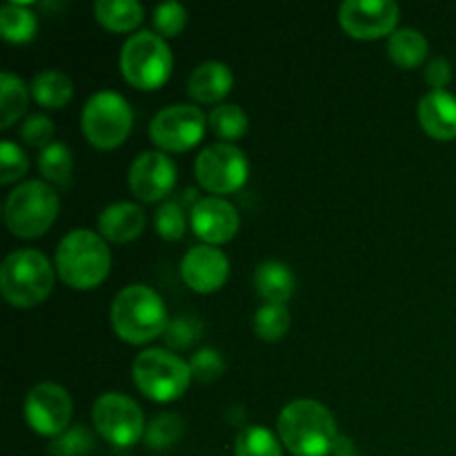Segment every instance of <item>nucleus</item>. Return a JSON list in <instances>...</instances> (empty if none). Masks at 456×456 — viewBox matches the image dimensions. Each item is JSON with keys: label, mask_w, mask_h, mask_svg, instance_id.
<instances>
[{"label": "nucleus", "mask_w": 456, "mask_h": 456, "mask_svg": "<svg viewBox=\"0 0 456 456\" xmlns=\"http://www.w3.org/2000/svg\"><path fill=\"white\" fill-rule=\"evenodd\" d=\"M281 444L294 456H328L338 441L334 414L314 399H297L279 414Z\"/></svg>", "instance_id": "1"}, {"label": "nucleus", "mask_w": 456, "mask_h": 456, "mask_svg": "<svg viewBox=\"0 0 456 456\" xmlns=\"http://www.w3.org/2000/svg\"><path fill=\"white\" fill-rule=\"evenodd\" d=\"M167 323V307L150 285H127L111 303V325L116 334L132 346L154 341L165 332Z\"/></svg>", "instance_id": "2"}, {"label": "nucleus", "mask_w": 456, "mask_h": 456, "mask_svg": "<svg viewBox=\"0 0 456 456\" xmlns=\"http://www.w3.org/2000/svg\"><path fill=\"white\" fill-rule=\"evenodd\" d=\"M111 254L105 239L87 227L67 232L56 249V270L67 285L76 289H92L107 279Z\"/></svg>", "instance_id": "3"}, {"label": "nucleus", "mask_w": 456, "mask_h": 456, "mask_svg": "<svg viewBox=\"0 0 456 456\" xmlns=\"http://www.w3.org/2000/svg\"><path fill=\"white\" fill-rule=\"evenodd\" d=\"M53 289V267L40 249H13L0 267V292L13 307H34Z\"/></svg>", "instance_id": "4"}, {"label": "nucleus", "mask_w": 456, "mask_h": 456, "mask_svg": "<svg viewBox=\"0 0 456 456\" xmlns=\"http://www.w3.org/2000/svg\"><path fill=\"white\" fill-rule=\"evenodd\" d=\"M61 209L56 190L45 181H25L9 191L4 200V223L20 239L43 236L53 225Z\"/></svg>", "instance_id": "5"}, {"label": "nucleus", "mask_w": 456, "mask_h": 456, "mask_svg": "<svg viewBox=\"0 0 456 456\" xmlns=\"http://www.w3.org/2000/svg\"><path fill=\"white\" fill-rule=\"evenodd\" d=\"M172 67V49L156 31H136L120 47V74L138 89H156L165 85Z\"/></svg>", "instance_id": "6"}, {"label": "nucleus", "mask_w": 456, "mask_h": 456, "mask_svg": "<svg viewBox=\"0 0 456 456\" xmlns=\"http://www.w3.org/2000/svg\"><path fill=\"white\" fill-rule=\"evenodd\" d=\"M134 383L138 390L151 401L169 403V401L183 396L187 390L191 377L190 363L181 359L174 352L163 347H150L142 350L134 361Z\"/></svg>", "instance_id": "7"}, {"label": "nucleus", "mask_w": 456, "mask_h": 456, "mask_svg": "<svg viewBox=\"0 0 456 456\" xmlns=\"http://www.w3.org/2000/svg\"><path fill=\"white\" fill-rule=\"evenodd\" d=\"M134 111L127 98L111 89H101L85 101L80 127L85 138L98 150H114L129 136Z\"/></svg>", "instance_id": "8"}, {"label": "nucleus", "mask_w": 456, "mask_h": 456, "mask_svg": "<svg viewBox=\"0 0 456 456\" xmlns=\"http://www.w3.org/2000/svg\"><path fill=\"white\" fill-rule=\"evenodd\" d=\"M92 421L98 435L116 448H129L145 435V414L141 405L120 392H105L96 399Z\"/></svg>", "instance_id": "9"}, {"label": "nucleus", "mask_w": 456, "mask_h": 456, "mask_svg": "<svg viewBox=\"0 0 456 456\" xmlns=\"http://www.w3.org/2000/svg\"><path fill=\"white\" fill-rule=\"evenodd\" d=\"M194 172L200 185L212 194H232L248 181L249 163L240 147L232 142H214L196 156Z\"/></svg>", "instance_id": "10"}, {"label": "nucleus", "mask_w": 456, "mask_h": 456, "mask_svg": "<svg viewBox=\"0 0 456 456\" xmlns=\"http://www.w3.org/2000/svg\"><path fill=\"white\" fill-rule=\"evenodd\" d=\"M208 118L191 102H174L163 107L150 123V136L160 150L187 151L205 136Z\"/></svg>", "instance_id": "11"}, {"label": "nucleus", "mask_w": 456, "mask_h": 456, "mask_svg": "<svg viewBox=\"0 0 456 456\" xmlns=\"http://www.w3.org/2000/svg\"><path fill=\"white\" fill-rule=\"evenodd\" d=\"M71 403L69 392L53 381L36 383L25 396V419L34 432L43 436H61L69 430Z\"/></svg>", "instance_id": "12"}, {"label": "nucleus", "mask_w": 456, "mask_h": 456, "mask_svg": "<svg viewBox=\"0 0 456 456\" xmlns=\"http://www.w3.org/2000/svg\"><path fill=\"white\" fill-rule=\"evenodd\" d=\"M399 20L395 0H346L338 7V22L352 38L370 40L390 36Z\"/></svg>", "instance_id": "13"}, {"label": "nucleus", "mask_w": 456, "mask_h": 456, "mask_svg": "<svg viewBox=\"0 0 456 456\" xmlns=\"http://www.w3.org/2000/svg\"><path fill=\"white\" fill-rule=\"evenodd\" d=\"M176 183V165L165 151H142L129 167V187L141 200H160Z\"/></svg>", "instance_id": "14"}, {"label": "nucleus", "mask_w": 456, "mask_h": 456, "mask_svg": "<svg viewBox=\"0 0 456 456\" xmlns=\"http://www.w3.org/2000/svg\"><path fill=\"white\" fill-rule=\"evenodd\" d=\"M181 276L196 292H216L225 285L227 276H230V258L216 245H194L183 256Z\"/></svg>", "instance_id": "15"}, {"label": "nucleus", "mask_w": 456, "mask_h": 456, "mask_svg": "<svg viewBox=\"0 0 456 456\" xmlns=\"http://www.w3.org/2000/svg\"><path fill=\"white\" fill-rule=\"evenodd\" d=\"M190 223L199 239L209 245H218L234 239L240 225V216L239 209L230 200L218 199V196H203L191 208Z\"/></svg>", "instance_id": "16"}, {"label": "nucleus", "mask_w": 456, "mask_h": 456, "mask_svg": "<svg viewBox=\"0 0 456 456\" xmlns=\"http://www.w3.org/2000/svg\"><path fill=\"white\" fill-rule=\"evenodd\" d=\"M419 123L423 132L430 134L436 141H452L456 138V96L445 92L423 94L419 101Z\"/></svg>", "instance_id": "17"}, {"label": "nucleus", "mask_w": 456, "mask_h": 456, "mask_svg": "<svg viewBox=\"0 0 456 456\" xmlns=\"http://www.w3.org/2000/svg\"><path fill=\"white\" fill-rule=\"evenodd\" d=\"M98 230L114 243H127L145 230V212L141 205L127 203V200L111 203L98 216Z\"/></svg>", "instance_id": "18"}, {"label": "nucleus", "mask_w": 456, "mask_h": 456, "mask_svg": "<svg viewBox=\"0 0 456 456\" xmlns=\"http://www.w3.org/2000/svg\"><path fill=\"white\" fill-rule=\"evenodd\" d=\"M234 74L221 61H205L196 67L187 80V94L199 102H216L230 94Z\"/></svg>", "instance_id": "19"}, {"label": "nucleus", "mask_w": 456, "mask_h": 456, "mask_svg": "<svg viewBox=\"0 0 456 456\" xmlns=\"http://www.w3.org/2000/svg\"><path fill=\"white\" fill-rule=\"evenodd\" d=\"M254 285L267 303H285L292 298L297 279L283 261H263L254 272Z\"/></svg>", "instance_id": "20"}, {"label": "nucleus", "mask_w": 456, "mask_h": 456, "mask_svg": "<svg viewBox=\"0 0 456 456\" xmlns=\"http://www.w3.org/2000/svg\"><path fill=\"white\" fill-rule=\"evenodd\" d=\"M31 96L47 110H61L74 96V83L69 76L61 69H43L31 78Z\"/></svg>", "instance_id": "21"}, {"label": "nucleus", "mask_w": 456, "mask_h": 456, "mask_svg": "<svg viewBox=\"0 0 456 456\" xmlns=\"http://www.w3.org/2000/svg\"><path fill=\"white\" fill-rule=\"evenodd\" d=\"M430 45L423 31L414 27H401L387 36V53L399 67H417L428 58Z\"/></svg>", "instance_id": "22"}, {"label": "nucleus", "mask_w": 456, "mask_h": 456, "mask_svg": "<svg viewBox=\"0 0 456 456\" xmlns=\"http://www.w3.org/2000/svg\"><path fill=\"white\" fill-rule=\"evenodd\" d=\"M29 87L12 71H0V127L9 129L27 111Z\"/></svg>", "instance_id": "23"}, {"label": "nucleus", "mask_w": 456, "mask_h": 456, "mask_svg": "<svg viewBox=\"0 0 456 456\" xmlns=\"http://www.w3.org/2000/svg\"><path fill=\"white\" fill-rule=\"evenodd\" d=\"M94 12L101 25L111 31H129L138 27L145 16V9L138 0H98Z\"/></svg>", "instance_id": "24"}, {"label": "nucleus", "mask_w": 456, "mask_h": 456, "mask_svg": "<svg viewBox=\"0 0 456 456\" xmlns=\"http://www.w3.org/2000/svg\"><path fill=\"white\" fill-rule=\"evenodd\" d=\"M38 29L36 13L27 3H4L0 7V31L9 43H29Z\"/></svg>", "instance_id": "25"}, {"label": "nucleus", "mask_w": 456, "mask_h": 456, "mask_svg": "<svg viewBox=\"0 0 456 456\" xmlns=\"http://www.w3.org/2000/svg\"><path fill=\"white\" fill-rule=\"evenodd\" d=\"M38 167L49 183L67 190L71 185V174H74V154L65 142L53 141L52 145L40 150Z\"/></svg>", "instance_id": "26"}, {"label": "nucleus", "mask_w": 456, "mask_h": 456, "mask_svg": "<svg viewBox=\"0 0 456 456\" xmlns=\"http://www.w3.org/2000/svg\"><path fill=\"white\" fill-rule=\"evenodd\" d=\"M208 123L212 127V132L218 138H223V141H236L249 127L248 114L236 102H223V105L214 107L208 116Z\"/></svg>", "instance_id": "27"}, {"label": "nucleus", "mask_w": 456, "mask_h": 456, "mask_svg": "<svg viewBox=\"0 0 456 456\" xmlns=\"http://www.w3.org/2000/svg\"><path fill=\"white\" fill-rule=\"evenodd\" d=\"M236 456H283L279 439L265 426H245L236 436Z\"/></svg>", "instance_id": "28"}, {"label": "nucleus", "mask_w": 456, "mask_h": 456, "mask_svg": "<svg viewBox=\"0 0 456 456\" xmlns=\"http://www.w3.org/2000/svg\"><path fill=\"white\" fill-rule=\"evenodd\" d=\"M289 310L285 303H263L254 316V330L263 341H279L289 330Z\"/></svg>", "instance_id": "29"}, {"label": "nucleus", "mask_w": 456, "mask_h": 456, "mask_svg": "<svg viewBox=\"0 0 456 456\" xmlns=\"http://www.w3.org/2000/svg\"><path fill=\"white\" fill-rule=\"evenodd\" d=\"M183 435V419L172 412L156 414L145 430V444L151 450H167Z\"/></svg>", "instance_id": "30"}, {"label": "nucleus", "mask_w": 456, "mask_h": 456, "mask_svg": "<svg viewBox=\"0 0 456 456\" xmlns=\"http://www.w3.org/2000/svg\"><path fill=\"white\" fill-rule=\"evenodd\" d=\"M200 334H203V323H200L199 316L176 314L174 319H169L163 337L167 347H172V350H187V347L199 341Z\"/></svg>", "instance_id": "31"}, {"label": "nucleus", "mask_w": 456, "mask_h": 456, "mask_svg": "<svg viewBox=\"0 0 456 456\" xmlns=\"http://www.w3.org/2000/svg\"><path fill=\"white\" fill-rule=\"evenodd\" d=\"M94 448V435L87 430V426L78 423V426H71L69 430L62 432L61 436H56L49 448V452L53 456H85L92 452Z\"/></svg>", "instance_id": "32"}, {"label": "nucleus", "mask_w": 456, "mask_h": 456, "mask_svg": "<svg viewBox=\"0 0 456 456\" xmlns=\"http://www.w3.org/2000/svg\"><path fill=\"white\" fill-rule=\"evenodd\" d=\"M27 169H29V159L25 150L9 138L0 141V183L7 185V183L18 181L25 176Z\"/></svg>", "instance_id": "33"}, {"label": "nucleus", "mask_w": 456, "mask_h": 456, "mask_svg": "<svg viewBox=\"0 0 456 456\" xmlns=\"http://www.w3.org/2000/svg\"><path fill=\"white\" fill-rule=\"evenodd\" d=\"M154 225L159 236H163L165 240H178L183 239L187 227L185 212H183L181 205L176 203H160V208L154 214Z\"/></svg>", "instance_id": "34"}, {"label": "nucleus", "mask_w": 456, "mask_h": 456, "mask_svg": "<svg viewBox=\"0 0 456 456\" xmlns=\"http://www.w3.org/2000/svg\"><path fill=\"white\" fill-rule=\"evenodd\" d=\"M191 377L200 383L216 381L223 372H225V359L218 350H212V347H203V350L196 352L190 361Z\"/></svg>", "instance_id": "35"}, {"label": "nucleus", "mask_w": 456, "mask_h": 456, "mask_svg": "<svg viewBox=\"0 0 456 456\" xmlns=\"http://www.w3.org/2000/svg\"><path fill=\"white\" fill-rule=\"evenodd\" d=\"M187 25V9L181 3H160L154 9V27L160 36H178Z\"/></svg>", "instance_id": "36"}, {"label": "nucleus", "mask_w": 456, "mask_h": 456, "mask_svg": "<svg viewBox=\"0 0 456 456\" xmlns=\"http://www.w3.org/2000/svg\"><path fill=\"white\" fill-rule=\"evenodd\" d=\"M20 136L27 145L31 147H47L53 142V123L45 114H31L29 118L22 123Z\"/></svg>", "instance_id": "37"}, {"label": "nucleus", "mask_w": 456, "mask_h": 456, "mask_svg": "<svg viewBox=\"0 0 456 456\" xmlns=\"http://www.w3.org/2000/svg\"><path fill=\"white\" fill-rule=\"evenodd\" d=\"M423 78H426V83L430 85L432 89L441 92V89L448 87L450 80H452V65H450L448 58H444V56L432 58V61L428 62Z\"/></svg>", "instance_id": "38"}, {"label": "nucleus", "mask_w": 456, "mask_h": 456, "mask_svg": "<svg viewBox=\"0 0 456 456\" xmlns=\"http://www.w3.org/2000/svg\"><path fill=\"white\" fill-rule=\"evenodd\" d=\"M332 456H359V454H356L354 445H352V441L347 439V436H338Z\"/></svg>", "instance_id": "39"}]
</instances>
